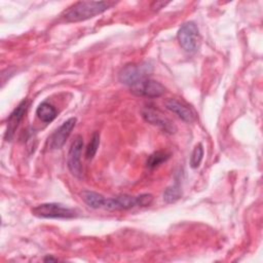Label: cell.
<instances>
[{
    "label": "cell",
    "instance_id": "cell-1",
    "mask_svg": "<svg viewBox=\"0 0 263 263\" xmlns=\"http://www.w3.org/2000/svg\"><path fill=\"white\" fill-rule=\"evenodd\" d=\"M114 2L110 1H79L70 6L63 14L68 23H77L95 17L109 9Z\"/></svg>",
    "mask_w": 263,
    "mask_h": 263
},
{
    "label": "cell",
    "instance_id": "cell-2",
    "mask_svg": "<svg viewBox=\"0 0 263 263\" xmlns=\"http://www.w3.org/2000/svg\"><path fill=\"white\" fill-rule=\"evenodd\" d=\"M32 214L35 217L44 219H72L78 216L75 210L57 202L38 204L32 209Z\"/></svg>",
    "mask_w": 263,
    "mask_h": 263
},
{
    "label": "cell",
    "instance_id": "cell-3",
    "mask_svg": "<svg viewBox=\"0 0 263 263\" xmlns=\"http://www.w3.org/2000/svg\"><path fill=\"white\" fill-rule=\"evenodd\" d=\"M177 38L181 47L188 53L195 52L199 47V30L193 22L184 23L178 31Z\"/></svg>",
    "mask_w": 263,
    "mask_h": 263
},
{
    "label": "cell",
    "instance_id": "cell-4",
    "mask_svg": "<svg viewBox=\"0 0 263 263\" xmlns=\"http://www.w3.org/2000/svg\"><path fill=\"white\" fill-rule=\"evenodd\" d=\"M151 71L152 66L148 63L128 64L124 66L119 72V80L123 84H126L130 87L142 79L148 78L147 76L151 73Z\"/></svg>",
    "mask_w": 263,
    "mask_h": 263
},
{
    "label": "cell",
    "instance_id": "cell-5",
    "mask_svg": "<svg viewBox=\"0 0 263 263\" xmlns=\"http://www.w3.org/2000/svg\"><path fill=\"white\" fill-rule=\"evenodd\" d=\"M130 91L136 96L158 98L164 93L165 87L156 80L145 78L130 86Z\"/></svg>",
    "mask_w": 263,
    "mask_h": 263
},
{
    "label": "cell",
    "instance_id": "cell-6",
    "mask_svg": "<svg viewBox=\"0 0 263 263\" xmlns=\"http://www.w3.org/2000/svg\"><path fill=\"white\" fill-rule=\"evenodd\" d=\"M82 148H83V139L81 136H76L68 152L67 165L69 171L72 173V175L77 178H81V175H82V167L80 162Z\"/></svg>",
    "mask_w": 263,
    "mask_h": 263
},
{
    "label": "cell",
    "instance_id": "cell-7",
    "mask_svg": "<svg viewBox=\"0 0 263 263\" xmlns=\"http://www.w3.org/2000/svg\"><path fill=\"white\" fill-rule=\"evenodd\" d=\"M141 113H142L143 118L148 123L159 127L164 133H167V134L176 133V130H177L176 125L168 118L164 117L159 111H157L153 108H150V107H146L142 110Z\"/></svg>",
    "mask_w": 263,
    "mask_h": 263
},
{
    "label": "cell",
    "instance_id": "cell-8",
    "mask_svg": "<svg viewBox=\"0 0 263 263\" xmlns=\"http://www.w3.org/2000/svg\"><path fill=\"white\" fill-rule=\"evenodd\" d=\"M75 124L76 118L71 117L68 120H66L58 129H55V132L49 138V148L52 150L61 149L66 143V140L71 135V132L74 128Z\"/></svg>",
    "mask_w": 263,
    "mask_h": 263
},
{
    "label": "cell",
    "instance_id": "cell-9",
    "mask_svg": "<svg viewBox=\"0 0 263 263\" xmlns=\"http://www.w3.org/2000/svg\"><path fill=\"white\" fill-rule=\"evenodd\" d=\"M28 107H29V101L24 100L17 105V107L8 116L7 127H6V132H5V139L7 141H11V139L13 138L14 133H15L20 122L22 121V119L24 118V115L26 114V112L28 110Z\"/></svg>",
    "mask_w": 263,
    "mask_h": 263
},
{
    "label": "cell",
    "instance_id": "cell-10",
    "mask_svg": "<svg viewBox=\"0 0 263 263\" xmlns=\"http://www.w3.org/2000/svg\"><path fill=\"white\" fill-rule=\"evenodd\" d=\"M136 205H138V195L133 196L128 194H122L116 197L106 198L103 209L109 210V211L128 210Z\"/></svg>",
    "mask_w": 263,
    "mask_h": 263
},
{
    "label": "cell",
    "instance_id": "cell-11",
    "mask_svg": "<svg viewBox=\"0 0 263 263\" xmlns=\"http://www.w3.org/2000/svg\"><path fill=\"white\" fill-rule=\"evenodd\" d=\"M167 110L172 111L176 115H178L183 121L185 122H192L195 119V115L191 108H189L186 104L183 102H180L177 99H168L164 103Z\"/></svg>",
    "mask_w": 263,
    "mask_h": 263
},
{
    "label": "cell",
    "instance_id": "cell-12",
    "mask_svg": "<svg viewBox=\"0 0 263 263\" xmlns=\"http://www.w3.org/2000/svg\"><path fill=\"white\" fill-rule=\"evenodd\" d=\"M81 198L91 209H103L106 200V197L102 194L90 190H83L81 192Z\"/></svg>",
    "mask_w": 263,
    "mask_h": 263
},
{
    "label": "cell",
    "instance_id": "cell-13",
    "mask_svg": "<svg viewBox=\"0 0 263 263\" xmlns=\"http://www.w3.org/2000/svg\"><path fill=\"white\" fill-rule=\"evenodd\" d=\"M57 109L48 102H42L36 109L37 117L45 123L51 122L57 117Z\"/></svg>",
    "mask_w": 263,
    "mask_h": 263
},
{
    "label": "cell",
    "instance_id": "cell-14",
    "mask_svg": "<svg viewBox=\"0 0 263 263\" xmlns=\"http://www.w3.org/2000/svg\"><path fill=\"white\" fill-rule=\"evenodd\" d=\"M171 154L168 152H165V151H156L154 153H152L147 161H146V165L147 167L149 168H154V167H157L159 166L160 164H162L163 162H165L168 158H170Z\"/></svg>",
    "mask_w": 263,
    "mask_h": 263
},
{
    "label": "cell",
    "instance_id": "cell-15",
    "mask_svg": "<svg viewBox=\"0 0 263 263\" xmlns=\"http://www.w3.org/2000/svg\"><path fill=\"white\" fill-rule=\"evenodd\" d=\"M182 196V188L179 182L175 183L173 186L167 187L163 192V199L167 203H173L177 201Z\"/></svg>",
    "mask_w": 263,
    "mask_h": 263
},
{
    "label": "cell",
    "instance_id": "cell-16",
    "mask_svg": "<svg viewBox=\"0 0 263 263\" xmlns=\"http://www.w3.org/2000/svg\"><path fill=\"white\" fill-rule=\"evenodd\" d=\"M99 145H100V134L96 132L92 134L91 139L85 150V156L87 159H91L96 155Z\"/></svg>",
    "mask_w": 263,
    "mask_h": 263
},
{
    "label": "cell",
    "instance_id": "cell-17",
    "mask_svg": "<svg viewBox=\"0 0 263 263\" xmlns=\"http://www.w3.org/2000/svg\"><path fill=\"white\" fill-rule=\"evenodd\" d=\"M202 156H203V147L202 145L199 143L197 144L190 156V166L192 168H197L200 165V162L202 160Z\"/></svg>",
    "mask_w": 263,
    "mask_h": 263
},
{
    "label": "cell",
    "instance_id": "cell-18",
    "mask_svg": "<svg viewBox=\"0 0 263 263\" xmlns=\"http://www.w3.org/2000/svg\"><path fill=\"white\" fill-rule=\"evenodd\" d=\"M153 201V195L149 193H144L138 195V205L139 206H148Z\"/></svg>",
    "mask_w": 263,
    "mask_h": 263
},
{
    "label": "cell",
    "instance_id": "cell-19",
    "mask_svg": "<svg viewBox=\"0 0 263 263\" xmlns=\"http://www.w3.org/2000/svg\"><path fill=\"white\" fill-rule=\"evenodd\" d=\"M165 4H167V2H154L153 4H152V7H156L157 9H159V8H161L162 6H164Z\"/></svg>",
    "mask_w": 263,
    "mask_h": 263
},
{
    "label": "cell",
    "instance_id": "cell-20",
    "mask_svg": "<svg viewBox=\"0 0 263 263\" xmlns=\"http://www.w3.org/2000/svg\"><path fill=\"white\" fill-rule=\"evenodd\" d=\"M44 261H57V259H55V258H52V257H46V258L44 259Z\"/></svg>",
    "mask_w": 263,
    "mask_h": 263
}]
</instances>
